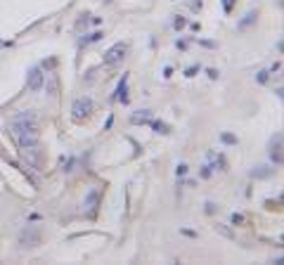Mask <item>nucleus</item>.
<instances>
[{
	"instance_id": "obj_8",
	"label": "nucleus",
	"mask_w": 284,
	"mask_h": 265,
	"mask_svg": "<svg viewBox=\"0 0 284 265\" xmlns=\"http://www.w3.org/2000/svg\"><path fill=\"white\" fill-rule=\"evenodd\" d=\"M97 202H100V192H97V189H93V192L85 197V208H88V211H95Z\"/></svg>"
},
{
	"instance_id": "obj_7",
	"label": "nucleus",
	"mask_w": 284,
	"mask_h": 265,
	"mask_svg": "<svg viewBox=\"0 0 284 265\" xmlns=\"http://www.w3.org/2000/svg\"><path fill=\"white\" fill-rule=\"evenodd\" d=\"M208 161H211V168H216V171H225V159H223L221 154L208 152Z\"/></svg>"
},
{
	"instance_id": "obj_17",
	"label": "nucleus",
	"mask_w": 284,
	"mask_h": 265,
	"mask_svg": "<svg viewBox=\"0 0 284 265\" xmlns=\"http://www.w3.org/2000/svg\"><path fill=\"white\" fill-rule=\"evenodd\" d=\"M185 24H187V21H185L183 17H175V21H173V26H175V29H183Z\"/></svg>"
},
{
	"instance_id": "obj_12",
	"label": "nucleus",
	"mask_w": 284,
	"mask_h": 265,
	"mask_svg": "<svg viewBox=\"0 0 284 265\" xmlns=\"http://www.w3.org/2000/svg\"><path fill=\"white\" fill-rule=\"evenodd\" d=\"M256 12H249V15L244 17V19H242V21H239V29H246V26H249V24H253V21H256Z\"/></svg>"
},
{
	"instance_id": "obj_6",
	"label": "nucleus",
	"mask_w": 284,
	"mask_h": 265,
	"mask_svg": "<svg viewBox=\"0 0 284 265\" xmlns=\"http://www.w3.org/2000/svg\"><path fill=\"white\" fill-rule=\"evenodd\" d=\"M26 83H29V90H41L43 88V71L41 69H31Z\"/></svg>"
},
{
	"instance_id": "obj_3",
	"label": "nucleus",
	"mask_w": 284,
	"mask_h": 265,
	"mask_svg": "<svg viewBox=\"0 0 284 265\" xmlns=\"http://www.w3.org/2000/svg\"><path fill=\"white\" fill-rule=\"evenodd\" d=\"M126 52H128V45L126 43H116V45H111L107 52H104V64H119L123 57H126Z\"/></svg>"
},
{
	"instance_id": "obj_23",
	"label": "nucleus",
	"mask_w": 284,
	"mask_h": 265,
	"mask_svg": "<svg viewBox=\"0 0 284 265\" xmlns=\"http://www.w3.org/2000/svg\"><path fill=\"white\" fill-rule=\"evenodd\" d=\"M185 173H187V166H185V163H180V166H178V175H185Z\"/></svg>"
},
{
	"instance_id": "obj_21",
	"label": "nucleus",
	"mask_w": 284,
	"mask_h": 265,
	"mask_svg": "<svg viewBox=\"0 0 284 265\" xmlns=\"http://www.w3.org/2000/svg\"><path fill=\"white\" fill-rule=\"evenodd\" d=\"M223 2H225V12H230L232 5H235V0H223Z\"/></svg>"
},
{
	"instance_id": "obj_24",
	"label": "nucleus",
	"mask_w": 284,
	"mask_h": 265,
	"mask_svg": "<svg viewBox=\"0 0 284 265\" xmlns=\"http://www.w3.org/2000/svg\"><path fill=\"white\" fill-rule=\"evenodd\" d=\"M208 78H213V81H216V78H218V71H216V69H208Z\"/></svg>"
},
{
	"instance_id": "obj_5",
	"label": "nucleus",
	"mask_w": 284,
	"mask_h": 265,
	"mask_svg": "<svg viewBox=\"0 0 284 265\" xmlns=\"http://www.w3.org/2000/svg\"><path fill=\"white\" fill-rule=\"evenodd\" d=\"M270 156H272V161L275 163H282V135L277 133L272 142H270Z\"/></svg>"
},
{
	"instance_id": "obj_18",
	"label": "nucleus",
	"mask_w": 284,
	"mask_h": 265,
	"mask_svg": "<svg viewBox=\"0 0 284 265\" xmlns=\"http://www.w3.org/2000/svg\"><path fill=\"white\" fill-rule=\"evenodd\" d=\"M242 223H244V216L235 213V216H232V225H242Z\"/></svg>"
},
{
	"instance_id": "obj_1",
	"label": "nucleus",
	"mask_w": 284,
	"mask_h": 265,
	"mask_svg": "<svg viewBox=\"0 0 284 265\" xmlns=\"http://www.w3.org/2000/svg\"><path fill=\"white\" fill-rule=\"evenodd\" d=\"M10 133L12 138L19 142V147L29 149L38 144V128H36V116L33 114H21L10 123Z\"/></svg>"
},
{
	"instance_id": "obj_13",
	"label": "nucleus",
	"mask_w": 284,
	"mask_h": 265,
	"mask_svg": "<svg viewBox=\"0 0 284 265\" xmlns=\"http://www.w3.org/2000/svg\"><path fill=\"white\" fill-rule=\"evenodd\" d=\"M154 130H157V133H161V135H168V133H171V128L163 123V121H157V123H154Z\"/></svg>"
},
{
	"instance_id": "obj_11",
	"label": "nucleus",
	"mask_w": 284,
	"mask_h": 265,
	"mask_svg": "<svg viewBox=\"0 0 284 265\" xmlns=\"http://www.w3.org/2000/svg\"><path fill=\"white\" fill-rule=\"evenodd\" d=\"M270 173H272V171H270L268 166H256V168L251 171V175H253V178H268Z\"/></svg>"
},
{
	"instance_id": "obj_10",
	"label": "nucleus",
	"mask_w": 284,
	"mask_h": 265,
	"mask_svg": "<svg viewBox=\"0 0 284 265\" xmlns=\"http://www.w3.org/2000/svg\"><path fill=\"white\" fill-rule=\"evenodd\" d=\"M126 81H128V76H123V81L119 83V90H116V100H121V102H128V97H126Z\"/></svg>"
},
{
	"instance_id": "obj_9",
	"label": "nucleus",
	"mask_w": 284,
	"mask_h": 265,
	"mask_svg": "<svg viewBox=\"0 0 284 265\" xmlns=\"http://www.w3.org/2000/svg\"><path fill=\"white\" fill-rule=\"evenodd\" d=\"M149 119H152V111H142V114H133L130 121H133V123H147Z\"/></svg>"
},
{
	"instance_id": "obj_14",
	"label": "nucleus",
	"mask_w": 284,
	"mask_h": 265,
	"mask_svg": "<svg viewBox=\"0 0 284 265\" xmlns=\"http://www.w3.org/2000/svg\"><path fill=\"white\" fill-rule=\"evenodd\" d=\"M225 144H237V138L235 135H230V133H223V138H221Z\"/></svg>"
},
{
	"instance_id": "obj_22",
	"label": "nucleus",
	"mask_w": 284,
	"mask_h": 265,
	"mask_svg": "<svg viewBox=\"0 0 284 265\" xmlns=\"http://www.w3.org/2000/svg\"><path fill=\"white\" fill-rule=\"evenodd\" d=\"M208 175H211V166H204L202 168V178H208Z\"/></svg>"
},
{
	"instance_id": "obj_16",
	"label": "nucleus",
	"mask_w": 284,
	"mask_h": 265,
	"mask_svg": "<svg viewBox=\"0 0 284 265\" xmlns=\"http://www.w3.org/2000/svg\"><path fill=\"white\" fill-rule=\"evenodd\" d=\"M216 230H218L221 234H225V237H232V230H227L225 225H216Z\"/></svg>"
},
{
	"instance_id": "obj_19",
	"label": "nucleus",
	"mask_w": 284,
	"mask_h": 265,
	"mask_svg": "<svg viewBox=\"0 0 284 265\" xmlns=\"http://www.w3.org/2000/svg\"><path fill=\"white\" fill-rule=\"evenodd\" d=\"M197 71H199V66H189L187 71H185V76H187V78H192V76H194V74H197Z\"/></svg>"
},
{
	"instance_id": "obj_2",
	"label": "nucleus",
	"mask_w": 284,
	"mask_h": 265,
	"mask_svg": "<svg viewBox=\"0 0 284 265\" xmlns=\"http://www.w3.org/2000/svg\"><path fill=\"white\" fill-rule=\"evenodd\" d=\"M71 114H74L76 121L88 119V116L93 114V100H90V97H79V100L74 102V107H71Z\"/></svg>"
},
{
	"instance_id": "obj_15",
	"label": "nucleus",
	"mask_w": 284,
	"mask_h": 265,
	"mask_svg": "<svg viewBox=\"0 0 284 265\" xmlns=\"http://www.w3.org/2000/svg\"><path fill=\"white\" fill-rule=\"evenodd\" d=\"M268 74L270 71H258V74H256V81H258V83H265V81H268Z\"/></svg>"
},
{
	"instance_id": "obj_4",
	"label": "nucleus",
	"mask_w": 284,
	"mask_h": 265,
	"mask_svg": "<svg viewBox=\"0 0 284 265\" xmlns=\"http://www.w3.org/2000/svg\"><path fill=\"white\" fill-rule=\"evenodd\" d=\"M21 244H24V246H36V244H41V230L33 227V225H29V227L21 232Z\"/></svg>"
},
{
	"instance_id": "obj_20",
	"label": "nucleus",
	"mask_w": 284,
	"mask_h": 265,
	"mask_svg": "<svg viewBox=\"0 0 284 265\" xmlns=\"http://www.w3.org/2000/svg\"><path fill=\"white\" fill-rule=\"evenodd\" d=\"M206 213H216V204L206 202Z\"/></svg>"
}]
</instances>
